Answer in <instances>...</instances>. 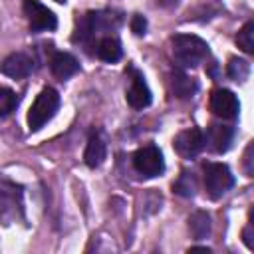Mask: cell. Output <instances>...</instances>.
I'll return each instance as SVG.
<instances>
[{
  "label": "cell",
  "mask_w": 254,
  "mask_h": 254,
  "mask_svg": "<svg viewBox=\"0 0 254 254\" xmlns=\"http://www.w3.org/2000/svg\"><path fill=\"white\" fill-rule=\"evenodd\" d=\"M95 54H97L99 60L113 64V62H117V60L121 58L123 50H121V44H119L117 38H113V36H103V38H99L97 44H95Z\"/></svg>",
  "instance_id": "cell-14"
},
{
  "label": "cell",
  "mask_w": 254,
  "mask_h": 254,
  "mask_svg": "<svg viewBox=\"0 0 254 254\" xmlns=\"http://www.w3.org/2000/svg\"><path fill=\"white\" fill-rule=\"evenodd\" d=\"M204 137V143L208 145L210 151L214 153H224L230 149V143H232V137H234V129L230 125H218V123H212L208 125L206 129V135L202 133Z\"/></svg>",
  "instance_id": "cell-11"
},
{
  "label": "cell",
  "mask_w": 254,
  "mask_h": 254,
  "mask_svg": "<svg viewBox=\"0 0 254 254\" xmlns=\"http://www.w3.org/2000/svg\"><path fill=\"white\" fill-rule=\"evenodd\" d=\"M189 228H190V234L196 240L208 238V234H210V216H208V212H204V210L192 212L190 218H189Z\"/></svg>",
  "instance_id": "cell-15"
},
{
  "label": "cell",
  "mask_w": 254,
  "mask_h": 254,
  "mask_svg": "<svg viewBox=\"0 0 254 254\" xmlns=\"http://www.w3.org/2000/svg\"><path fill=\"white\" fill-rule=\"evenodd\" d=\"M173 58L183 67H194L202 64L208 56V44L194 34H177L171 40Z\"/></svg>",
  "instance_id": "cell-1"
},
{
  "label": "cell",
  "mask_w": 254,
  "mask_h": 254,
  "mask_svg": "<svg viewBox=\"0 0 254 254\" xmlns=\"http://www.w3.org/2000/svg\"><path fill=\"white\" fill-rule=\"evenodd\" d=\"M236 44L242 52L254 54V22H248L242 26V30L236 36Z\"/></svg>",
  "instance_id": "cell-18"
},
{
  "label": "cell",
  "mask_w": 254,
  "mask_h": 254,
  "mask_svg": "<svg viewBox=\"0 0 254 254\" xmlns=\"http://www.w3.org/2000/svg\"><path fill=\"white\" fill-rule=\"evenodd\" d=\"M131 30H133V34H137V36L145 34V30H147V20H145V16L135 14V16L131 18Z\"/></svg>",
  "instance_id": "cell-21"
},
{
  "label": "cell",
  "mask_w": 254,
  "mask_h": 254,
  "mask_svg": "<svg viewBox=\"0 0 254 254\" xmlns=\"http://www.w3.org/2000/svg\"><path fill=\"white\" fill-rule=\"evenodd\" d=\"M50 69L58 79H67L79 71V62L67 52H54L50 58Z\"/></svg>",
  "instance_id": "cell-12"
},
{
  "label": "cell",
  "mask_w": 254,
  "mask_h": 254,
  "mask_svg": "<svg viewBox=\"0 0 254 254\" xmlns=\"http://www.w3.org/2000/svg\"><path fill=\"white\" fill-rule=\"evenodd\" d=\"M173 145H175V151H177L181 157L190 159V157L198 155V151L204 147L202 131H200V129H196V127L185 129V131H181V133L175 137Z\"/></svg>",
  "instance_id": "cell-9"
},
{
  "label": "cell",
  "mask_w": 254,
  "mask_h": 254,
  "mask_svg": "<svg viewBox=\"0 0 254 254\" xmlns=\"http://www.w3.org/2000/svg\"><path fill=\"white\" fill-rule=\"evenodd\" d=\"M24 14L32 32H52L58 26L56 14L40 0H24Z\"/></svg>",
  "instance_id": "cell-6"
},
{
  "label": "cell",
  "mask_w": 254,
  "mask_h": 254,
  "mask_svg": "<svg viewBox=\"0 0 254 254\" xmlns=\"http://www.w3.org/2000/svg\"><path fill=\"white\" fill-rule=\"evenodd\" d=\"M56 2H60V4H62V2H65V0H56Z\"/></svg>",
  "instance_id": "cell-25"
},
{
  "label": "cell",
  "mask_w": 254,
  "mask_h": 254,
  "mask_svg": "<svg viewBox=\"0 0 254 254\" xmlns=\"http://www.w3.org/2000/svg\"><path fill=\"white\" fill-rule=\"evenodd\" d=\"M163 4H167V6H171V4H177V0H163Z\"/></svg>",
  "instance_id": "cell-24"
},
{
  "label": "cell",
  "mask_w": 254,
  "mask_h": 254,
  "mask_svg": "<svg viewBox=\"0 0 254 254\" xmlns=\"http://www.w3.org/2000/svg\"><path fill=\"white\" fill-rule=\"evenodd\" d=\"M131 71V83L127 89V103L133 109H143L151 103V89L145 83V77L137 71V69H129Z\"/></svg>",
  "instance_id": "cell-10"
},
{
  "label": "cell",
  "mask_w": 254,
  "mask_h": 254,
  "mask_svg": "<svg viewBox=\"0 0 254 254\" xmlns=\"http://www.w3.org/2000/svg\"><path fill=\"white\" fill-rule=\"evenodd\" d=\"M18 107V95L10 87H0V119L8 117Z\"/></svg>",
  "instance_id": "cell-17"
},
{
  "label": "cell",
  "mask_w": 254,
  "mask_h": 254,
  "mask_svg": "<svg viewBox=\"0 0 254 254\" xmlns=\"http://www.w3.org/2000/svg\"><path fill=\"white\" fill-rule=\"evenodd\" d=\"M32 69H34V60L26 52H14V54L6 56L0 64V71L14 79L28 77L32 73Z\"/></svg>",
  "instance_id": "cell-8"
},
{
  "label": "cell",
  "mask_w": 254,
  "mask_h": 254,
  "mask_svg": "<svg viewBox=\"0 0 254 254\" xmlns=\"http://www.w3.org/2000/svg\"><path fill=\"white\" fill-rule=\"evenodd\" d=\"M242 238H244V244H246L250 250H254V240H252V224H248V226L242 230Z\"/></svg>",
  "instance_id": "cell-23"
},
{
  "label": "cell",
  "mask_w": 254,
  "mask_h": 254,
  "mask_svg": "<svg viewBox=\"0 0 254 254\" xmlns=\"http://www.w3.org/2000/svg\"><path fill=\"white\" fill-rule=\"evenodd\" d=\"M210 111L222 119H234L240 111L238 97L230 89H214L210 93Z\"/></svg>",
  "instance_id": "cell-7"
},
{
  "label": "cell",
  "mask_w": 254,
  "mask_h": 254,
  "mask_svg": "<svg viewBox=\"0 0 254 254\" xmlns=\"http://www.w3.org/2000/svg\"><path fill=\"white\" fill-rule=\"evenodd\" d=\"M196 87H198L196 81H194L192 77L185 75L183 71H175V73H173V91H175L177 97H181V99H189V97L194 95Z\"/></svg>",
  "instance_id": "cell-16"
},
{
  "label": "cell",
  "mask_w": 254,
  "mask_h": 254,
  "mask_svg": "<svg viewBox=\"0 0 254 254\" xmlns=\"http://www.w3.org/2000/svg\"><path fill=\"white\" fill-rule=\"evenodd\" d=\"M133 167H135V171L139 175H143L147 179L159 177L165 171L163 153L155 145H145V147H141V149L135 151V155H133Z\"/></svg>",
  "instance_id": "cell-5"
},
{
  "label": "cell",
  "mask_w": 254,
  "mask_h": 254,
  "mask_svg": "<svg viewBox=\"0 0 254 254\" xmlns=\"http://www.w3.org/2000/svg\"><path fill=\"white\" fill-rule=\"evenodd\" d=\"M173 189H175L179 194H183V196H192V194H194V181H192V177H190L189 173H183L181 179L173 185Z\"/></svg>",
  "instance_id": "cell-20"
},
{
  "label": "cell",
  "mask_w": 254,
  "mask_h": 254,
  "mask_svg": "<svg viewBox=\"0 0 254 254\" xmlns=\"http://www.w3.org/2000/svg\"><path fill=\"white\" fill-rule=\"evenodd\" d=\"M244 169H246V175L252 177V143L246 147V153H244Z\"/></svg>",
  "instance_id": "cell-22"
},
{
  "label": "cell",
  "mask_w": 254,
  "mask_h": 254,
  "mask_svg": "<svg viewBox=\"0 0 254 254\" xmlns=\"http://www.w3.org/2000/svg\"><path fill=\"white\" fill-rule=\"evenodd\" d=\"M60 107V95L54 87H44L38 97L34 99L30 111H28V127L30 131H40L58 111Z\"/></svg>",
  "instance_id": "cell-2"
},
{
  "label": "cell",
  "mask_w": 254,
  "mask_h": 254,
  "mask_svg": "<svg viewBox=\"0 0 254 254\" xmlns=\"http://www.w3.org/2000/svg\"><path fill=\"white\" fill-rule=\"evenodd\" d=\"M226 73L234 79V81H244L250 73V65L246 60H238V58H232L228 62V67H226Z\"/></svg>",
  "instance_id": "cell-19"
},
{
  "label": "cell",
  "mask_w": 254,
  "mask_h": 254,
  "mask_svg": "<svg viewBox=\"0 0 254 254\" xmlns=\"http://www.w3.org/2000/svg\"><path fill=\"white\" fill-rule=\"evenodd\" d=\"M24 202H22V189L10 181L0 179V222L8 224L16 218H22Z\"/></svg>",
  "instance_id": "cell-4"
},
{
  "label": "cell",
  "mask_w": 254,
  "mask_h": 254,
  "mask_svg": "<svg viewBox=\"0 0 254 254\" xmlns=\"http://www.w3.org/2000/svg\"><path fill=\"white\" fill-rule=\"evenodd\" d=\"M204 173V189L206 194L210 198H220L232 185H234V177L230 173V169L224 163H206L202 167Z\"/></svg>",
  "instance_id": "cell-3"
},
{
  "label": "cell",
  "mask_w": 254,
  "mask_h": 254,
  "mask_svg": "<svg viewBox=\"0 0 254 254\" xmlns=\"http://www.w3.org/2000/svg\"><path fill=\"white\" fill-rule=\"evenodd\" d=\"M83 159H85V165L89 169H95V167H99L103 163V159H105V141L101 139L99 133H91L89 135Z\"/></svg>",
  "instance_id": "cell-13"
}]
</instances>
